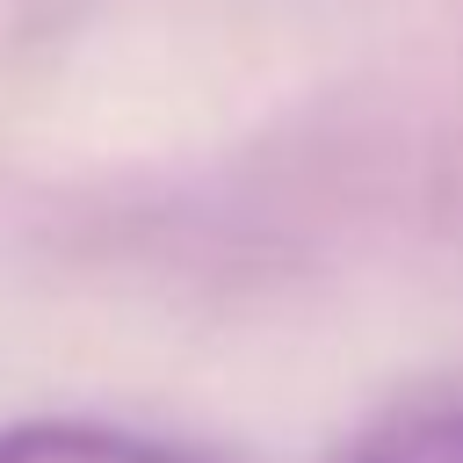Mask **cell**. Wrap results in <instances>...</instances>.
Masks as SVG:
<instances>
[{
    "instance_id": "6da1fadb",
    "label": "cell",
    "mask_w": 463,
    "mask_h": 463,
    "mask_svg": "<svg viewBox=\"0 0 463 463\" xmlns=\"http://www.w3.org/2000/svg\"><path fill=\"white\" fill-rule=\"evenodd\" d=\"M0 463H203V456L101 420H14L0 427Z\"/></svg>"
},
{
    "instance_id": "7a4b0ae2",
    "label": "cell",
    "mask_w": 463,
    "mask_h": 463,
    "mask_svg": "<svg viewBox=\"0 0 463 463\" xmlns=\"http://www.w3.org/2000/svg\"><path fill=\"white\" fill-rule=\"evenodd\" d=\"M354 463H463V405L412 412L354 449Z\"/></svg>"
}]
</instances>
